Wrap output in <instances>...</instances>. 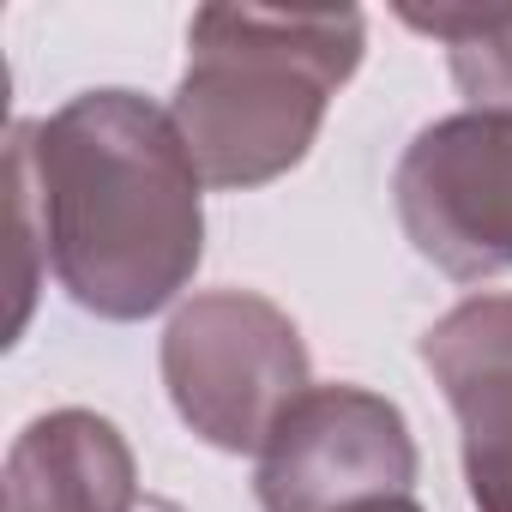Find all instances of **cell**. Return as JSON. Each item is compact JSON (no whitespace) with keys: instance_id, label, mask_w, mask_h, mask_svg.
<instances>
[{"instance_id":"cell-5","label":"cell","mask_w":512,"mask_h":512,"mask_svg":"<svg viewBox=\"0 0 512 512\" xmlns=\"http://www.w3.org/2000/svg\"><path fill=\"white\" fill-rule=\"evenodd\" d=\"M416 440L392 398L368 386H308L253 464L266 512H350L416 488Z\"/></svg>"},{"instance_id":"cell-1","label":"cell","mask_w":512,"mask_h":512,"mask_svg":"<svg viewBox=\"0 0 512 512\" xmlns=\"http://www.w3.org/2000/svg\"><path fill=\"white\" fill-rule=\"evenodd\" d=\"M13 205L37 223L55 284L97 320L169 308L205 253V175L169 109L139 91H79L7 139Z\"/></svg>"},{"instance_id":"cell-9","label":"cell","mask_w":512,"mask_h":512,"mask_svg":"<svg viewBox=\"0 0 512 512\" xmlns=\"http://www.w3.org/2000/svg\"><path fill=\"white\" fill-rule=\"evenodd\" d=\"M350 512H422L410 494H392V500H368V506H350Z\"/></svg>"},{"instance_id":"cell-7","label":"cell","mask_w":512,"mask_h":512,"mask_svg":"<svg viewBox=\"0 0 512 512\" xmlns=\"http://www.w3.org/2000/svg\"><path fill=\"white\" fill-rule=\"evenodd\" d=\"M127 434L97 410H49L7 452V512H139Z\"/></svg>"},{"instance_id":"cell-2","label":"cell","mask_w":512,"mask_h":512,"mask_svg":"<svg viewBox=\"0 0 512 512\" xmlns=\"http://www.w3.org/2000/svg\"><path fill=\"white\" fill-rule=\"evenodd\" d=\"M368 25L356 7L338 13H272V7H199L187 25V73L175 85V127L205 187H266L290 175L356 79Z\"/></svg>"},{"instance_id":"cell-4","label":"cell","mask_w":512,"mask_h":512,"mask_svg":"<svg viewBox=\"0 0 512 512\" xmlns=\"http://www.w3.org/2000/svg\"><path fill=\"white\" fill-rule=\"evenodd\" d=\"M398 223L458 284L512 272V115L464 109L422 127L392 175Z\"/></svg>"},{"instance_id":"cell-3","label":"cell","mask_w":512,"mask_h":512,"mask_svg":"<svg viewBox=\"0 0 512 512\" xmlns=\"http://www.w3.org/2000/svg\"><path fill=\"white\" fill-rule=\"evenodd\" d=\"M296 320L253 290H205L163 332V386L175 416L217 452L260 458L278 416L314 386Z\"/></svg>"},{"instance_id":"cell-8","label":"cell","mask_w":512,"mask_h":512,"mask_svg":"<svg viewBox=\"0 0 512 512\" xmlns=\"http://www.w3.org/2000/svg\"><path fill=\"white\" fill-rule=\"evenodd\" d=\"M398 19L446 49L470 109L512 115V7H398Z\"/></svg>"},{"instance_id":"cell-10","label":"cell","mask_w":512,"mask_h":512,"mask_svg":"<svg viewBox=\"0 0 512 512\" xmlns=\"http://www.w3.org/2000/svg\"><path fill=\"white\" fill-rule=\"evenodd\" d=\"M139 512H181V506H175V500H157V494H145V500H139Z\"/></svg>"},{"instance_id":"cell-6","label":"cell","mask_w":512,"mask_h":512,"mask_svg":"<svg viewBox=\"0 0 512 512\" xmlns=\"http://www.w3.org/2000/svg\"><path fill=\"white\" fill-rule=\"evenodd\" d=\"M422 368L458 416L476 512H512V296H470L422 332Z\"/></svg>"}]
</instances>
